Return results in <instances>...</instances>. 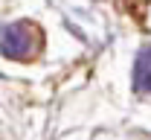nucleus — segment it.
Wrapping results in <instances>:
<instances>
[{"label":"nucleus","mask_w":151,"mask_h":140,"mask_svg":"<svg viewBox=\"0 0 151 140\" xmlns=\"http://www.w3.org/2000/svg\"><path fill=\"white\" fill-rule=\"evenodd\" d=\"M41 44H44V32L32 20H18V23H9L0 29V53L9 59H18V61L35 59Z\"/></svg>","instance_id":"f257e3e1"},{"label":"nucleus","mask_w":151,"mask_h":140,"mask_svg":"<svg viewBox=\"0 0 151 140\" xmlns=\"http://www.w3.org/2000/svg\"><path fill=\"white\" fill-rule=\"evenodd\" d=\"M148 50H139V56H137V64H134V88H137V94H145L148 91Z\"/></svg>","instance_id":"f03ea898"}]
</instances>
